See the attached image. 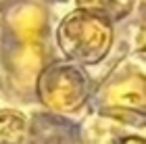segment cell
Here are the masks:
<instances>
[{"instance_id":"6","label":"cell","mask_w":146,"mask_h":144,"mask_svg":"<svg viewBox=\"0 0 146 144\" xmlns=\"http://www.w3.org/2000/svg\"><path fill=\"white\" fill-rule=\"evenodd\" d=\"M77 4L88 13L121 19L131 11L134 0H77Z\"/></svg>"},{"instance_id":"4","label":"cell","mask_w":146,"mask_h":144,"mask_svg":"<svg viewBox=\"0 0 146 144\" xmlns=\"http://www.w3.org/2000/svg\"><path fill=\"white\" fill-rule=\"evenodd\" d=\"M27 123L17 111H0V144H25Z\"/></svg>"},{"instance_id":"3","label":"cell","mask_w":146,"mask_h":144,"mask_svg":"<svg viewBox=\"0 0 146 144\" xmlns=\"http://www.w3.org/2000/svg\"><path fill=\"white\" fill-rule=\"evenodd\" d=\"M13 25L25 42H34L44 29V13L38 6H23L15 13Z\"/></svg>"},{"instance_id":"7","label":"cell","mask_w":146,"mask_h":144,"mask_svg":"<svg viewBox=\"0 0 146 144\" xmlns=\"http://www.w3.org/2000/svg\"><path fill=\"white\" fill-rule=\"evenodd\" d=\"M40 65H42V54H40V50L36 46H27L17 56V71H19V75H21L23 80L34 77L38 73Z\"/></svg>"},{"instance_id":"8","label":"cell","mask_w":146,"mask_h":144,"mask_svg":"<svg viewBox=\"0 0 146 144\" xmlns=\"http://www.w3.org/2000/svg\"><path fill=\"white\" fill-rule=\"evenodd\" d=\"M121 144H144L140 138H129V140H123Z\"/></svg>"},{"instance_id":"2","label":"cell","mask_w":146,"mask_h":144,"mask_svg":"<svg viewBox=\"0 0 146 144\" xmlns=\"http://www.w3.org/2000/svg\"><path fill=\"white\" fill-rule=\"evenodd\" d=\"M44 102L50 109L67 113L84 98V80L73 69H50L40 84Z\"/></svg>"},{"instance_id":"1","label":"cell","mask_w":146,"mask_h":144,"mask_svg":"<svg viewBox=\"0 0 146 144\" xmlns=\"http://www.w3.org/2000/svg\"><path fill=\"white\" fill-rule=\"evenodd\" d=\"M58 42L67 56L79 63H96L107 54L111 44V27L100 15L75 11L63 19Z\"/></svg>"},{"instance_id":"5","label":"cell","mask_w":146,"mask_h":144,"mask_svg":"<svg viewBox=\"0 0 146 144\" xmlns=\"http://www.w3.org/2000/svg\"><path fill=\"white\" fill-rule=\"evenodd\" d=\"M109 100L113 104L121 107H142L144 104V86L140 80H129L115 86L109 94Z\"/></svg>"}]
</instances>
